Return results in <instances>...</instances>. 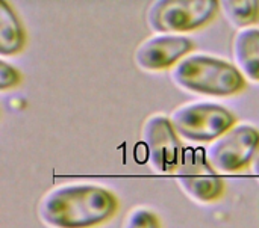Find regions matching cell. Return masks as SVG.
<instances>
[{"label":"cell","instance_id":"obj_11","mask_svg":"<svg viewBox=\"0 0 259 228\" xmlns=\"http://www.w3.org/2000/svg\"><path fill=\"white\" fill-rule=\"evenodd\" d=\"M220 11L238 30L253 27L259 21V2L256 0H223Z\"/></svg>","mask_w":259,"mask_h":228},{"label":"cell","instance_id":"obj_12","mask_svg":"<svg viewBox=\"0 0 259 228\" xmlns=\"http://www.w3.org/2000/svg\"><path fill=\"white\" fill-rule=\"evenodd\" d=\"M123 228H161V222L152 210L135 207L127 213Z\"/></svg>","mask_w":259,"mask_h":228},{"label":"cell","instance_id":"obj_5","mask_svg":"<svg viewBox=\"0 0 259 228\" xmlns=\"http://www.w3.org/2000/svg\"><path fill=\"white\" fill-rule=\"evenodd\" d=\"M258 151V129L250 124H235L206 147L205 159L219 174H228L252 165Z\"/></svg>","mask_w":259,"mask_h":228},{"label":"cell","instance_id":"obj_8","mask_svg":"<svg viewBox=\"0 0 259 228\" xmlns=\"http://www.w3.org/2000/svg\"><path fill=\"white\" fill-rule=\"evenodd\" d=\"M176 182L193 201L200 204H211L219 201L225 194V182L219 173L203 157H191L175 173Z\"/></svg>","mask_w":259,"mask_h":228},{"label":"cell","instance_id":"obj_14","mask_svg":"<svg viewBox=\"0 0 259 228\" xmlns=\"http://www.w3.org/2000/svg\"><path fill=\"white\" fill-rule=\"evenodd\" d=\"M253 173L259 179V151L258 154H256V157H255V160H253Z\"/></svg>","mask_w":259,"mask_h":228},{"label":"cell","instance_id":"obj_2","mask_svg":"<svg viewBox=\"0 0 259 228\" xmlns=\"http://www.w3.org/2000/svg\"><path fill=\"white\" fill-rule=\"evenodd\" d=\"M170 79L182 91L206 97H231L246 88V79L234 64L205 53L184 58L170 70Z\"/></svg>","mask_w":259,"mask_h":228},{"label":"cell","instance_id":"obj_13","mask_svg":"<svg viewBox=\"0 0 259 228\" xmlns=\"http://www.w3.org/2000/svg\"><path fill=\"white\" fill-rule=\"evenodd\" d=\"M20 82H21L20 71L11 64H8L5 59H2L0 61V91L5 92L8 89H12L18 86Z\"/></svg>","mask_w":259,"mask_h":228},{"label":"cell","instance_id":"obj_9","mask_svg":"<svg viewBox=\"0 0 259 228\" xmlns=\"http://www.w3.org/2000/svg\"><path fill=\"white\" fill-rule=\"evenodd\" d=\"M232 61L241 76L259 83V29H240L232 41Z\"/></svg>","mask_w":259,"mask_h":228},{"label":"cell","instance_id":"obj_4","mask_svg":"<svg viewBox=\"0 0 259 228\" xmlns=\"http://www.w3.org/2000/svg\"><path fill=\"white\" fill-rule=\"evenodd\" d=\"M170 123L181 139L188 142H214L235 126V115L219 103L193 101L178 106L170 113Z\"/></svg>","mask_w":259,"mask_h":228},{"label":"cell","instance_id":"obj_7","mask_svg":"<svg viewBox=\"0 0 259 228\" xmlns=\"http://www.w3.org/2000/svg\"><path fill=\"white\" fill-rule=\"evenodd\" d=\"M194 48V41L185 35L155 33L140 42L134 61L143 71H164L176 67Z\"/></svg>","mask_w":259,"mask_h":228},{"label":"cell","instance_id":"obj_1","mask_svg":"<svg viewBox=\"0 0 259 228\" xmlns=\"http://www.w3.org/2000/svg\"><path fill=\"white\" fill-rule=\"evenodd\" d=\"M118 209L117 197L93 183L61 185L44 194L38 218L49 228H96L112 219Z\"/></svg>","mask_w":259,"mask_h":228},{"label":"cell","instance_id":"obj_10","mask_svg":"<svg viewBox=\"0 0 259 228\" xmlns=\"http://www.w3.org/2000/svg\"><path fill=\"white\" fill-rule=\"evenodd\" d=\"M26 47V30L14 8L0 2V54L3 58L14 56Z\"/></svg>","mask_w":259,"mask_h":228},{"label":"cell","instance_id":"obj_6","mask_svg":"<svg viewBox=\"0 0 259 228\" xmlns=\"http://www.w3.org/2000/svg\"><path fill=\"white\" fill-rule=\"evenodd\" d=\"M141 142L146 147L147 162L158 174H175L182 163L184 147L179 135L162 113L150 115L141 130Z\"/></svg>","mask_w":259,"mask_h":228},{"label":"cell","instance_id":"obj_3","mask_svg":"<svg viewBox=\"0 0 259 228\" xmlns=\"http://www.w3.org/2000/svg\"><path fill=\"white\" fill-rule=\"evenodd\" d=\"M220 11L215 0H156L146 12V21L155 33L181 35L209 24Z\"/></svg>","mask_w":259,"mask_h":228}]
</instances>
